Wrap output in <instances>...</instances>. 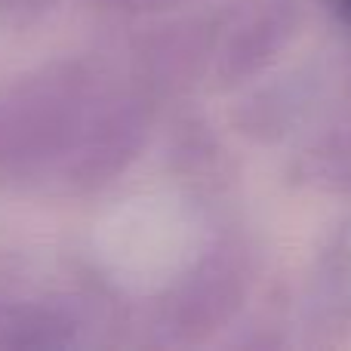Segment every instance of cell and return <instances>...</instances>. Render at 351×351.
I'll list each match as a JSON object with an SVG mask.
<instances>
[{
    "mask_svg": "<svg viewBox=\"0 0 351 351\" xmlns=\"http://www.w3.org/2000/svg\"><path fill=\"white\" fill-rule=\"evenodd\" d=\"M102 93L90 62H49L0 90V179L43 185L80 117Z\"/></svg>",
    "mask_w": 351,
    "mask_h": 351,
    "instance_id": "cell-1",
    "label": "cell"
},
{
    "mask_svg": "<svg viewBox=\"0 0 351 351\" xmlns=\"http://www.w3.org/2000/svg\"><path fill=\"white\" fill-rule=\"evenodd\" d=\"M152 117V99L142 86L102 90L49 167L43 185H53L59 194H93L108 188L145 152Z\"/></svg>",
    "mask_w": 351,
    "mask_h": 351,
    "instance_id": "cell-2",
    "label": "cell"
},
{
    "mask_svg": "<svg viewBox=\"0 0 351 351\" xmlns=\"http://www.w3.org/2000/svg\"><path fill=\"white\" fill-rule=\"evenodd\" d=\"M256 259L243 241H222L200 256L154 308V330L170 346H200L225 330L253 290Z\"/></svg>",
    "mask_w": 351,
    "mask_h": 351,
    "instance_id": "cell-3",
    "label": "cell"
},
{
    "mask_svg": "<svg viewBox=\"0 0 351 351\" xmlns=\"http://www.w3.org/2000/svg\"><path fill=\"white\" fill-rule=\"evenodd\" d=\"M302 25L299 0H250L219 19L210 71L222 90L262 77L296 40Z\"/></svg>",
    "mask_w": 351,
    "mask_h": 351,
    "instance_id": "cell-4",
    "label": "cell"
},
{
    "mask_svg": "<svg viewBox=\"0 0 351 351\" xmlns=\"http://www.w3.org/2000/svg\"><path fill=\"white\" fill-rule=\"evenodd\" d=\"M84 315L71 299H0V348L6 351H62L80 342Z\"/></svg>",
    "mask_w": 351,
    "mask_h": 351,
    "instance_id": "cell-5",
    "label": "cell"
},
{
    "mask_svg": "<svg viewBox=\"0 0 351 351\" xmlns=\"http://www.w3.org/2000/svg\"><path fill=\"white\" fill-rule=\"evenodd\" d=\"M216 22H182L148 37L139 53L142 90H182L191 84L204 68H210Z\"/></svg>",
    "mask_w": 351,
    "mask_h": 351,
    "instance_id": "cell-6",
    "label": "cell"
},
{
    "mask_svg": "<svg viewBox=\"0 0 351 351\" xmlns=\"http://www.w3.org/2000/svg\"><path fill=\"white\" fill-rule=\"evenodd\" d=\"M308 308L327 336L351 333V247L346 241H336L317 262Z\"/></svg>",
    "mask_w": 351,
    "mask_h": 351,
    "instance_id": "cell-7",
    "label": "cell"
},
{
    "mask_svg": "<svg viewBox=\"0 0 351 351\" xmlns=\"http://www.w3.org/2000/svg\"><path fill=\"white\" fill-rule=\"evenodd\" d=\"M305 96L296 86V80H280L262 93H253L237 108V127L243 136L256 142H274L293 127Z\"/></svg>",
    "mask_w": 351,
    "mask_h": 351,
    "instance_id": "cell-8",
    "label": "cell"
},
{
    "mask_svg": "<svg viewBox=\"0 0 351 351\" xmlns=\"http://www.w3.org/2000/svg\"><path fill=\"white\" fill-rule=\"evenodd\" d=\"M59 0H0V28H28L40 22Z\"/></svg>",
    "mask_w": 351,
    "mask_h": 351,
    "instance_id": "cell-9",
    "label": "cell"
},
{
    "mask_svg": "<svg viewBox=\"0 0 351 351\" xmlns=\"http://www.w3.org/2000/svg\"><path fill=\"white\" fill-rule=\"evenodd\" d=\"M99 10L108 12H123V16H142V12H160V10H173L182 6L188 0H93Z\"/></svg>",
    "mask_w": 351,
    "mask_h": 351,
    "instance_id": "cell-10",
    "label": "cell"
},
{
    "mask_svg": "<svg viewBox=\"0 0 351 351\" xmlns=\"http://www.w3.org/2000/svg\"><path fill=\"white\" fill-rule=\"evenodd\" d=\"M342 12H346V19L351 22V0H342Z\"/></svg>",
    "mask_w": 351,
    "mask_h": 351,
    "instance_id": "cell-11",
    "label": "cell"
},
{
    "mask_svg": "<svg viewBox=\"0 0 351 351\" xmlns=\"http://www.w3.org/2000/svg\"><path fill=\"white\" fill-rule=\"evenodd\" d=\"M6 296V293H3V278H0V299H3Z\"/></svg>",
    "mask_w": 351,
    "mask_h": 351,
    "instance_id": "cell-12",
    "label": "cell"
},
{
    "mask_svg": "<svg viewBox=\"0 0 351 351\" xmlns=\"http://www.w3.org/2000/svg\"><path fill=\"white\" fill-rule=\"evenodd\" d=\"M339 3H342V0H339Z\"/></svg>",
    "mask_w": 351,
    "mask_h": 351,
    "instance_id": "cell-13",
    "label": "cell"
}]
</instances>
